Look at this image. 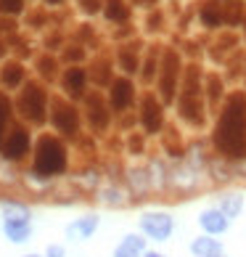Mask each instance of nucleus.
<instances>
[{
    "mask_svg": "<svg viewBox=\"0 0 246 257\" xmlns=\"http://www.w3.org/2000/svg\"><path fill=\"white\" fill-rule=\"evenodd\" d=\"M230 220L225 217V212L220 207H206L204 212H198V228H201V233L206 236H222L230 231Z\"/></svg>",
    "mask_w": 246,
    "mask_h": 257,
    "instance_id": "nucleus-17",
    "label": "nucleus"
},
{
    "mask_svg": "<svg viewBox=\"0 0 246 257\" xmlns=\"http://www.w3.org/2000/svg\"><path fill=\"white\" fill-rule=\"evenodd\" d=\"M69 173V144L59 138L56 133H40L35 138V149L27 167V183L35 186H51L53 180Z\"/></svg>",
    "mask_w": 246,
    "mask_h": 257,
    "instance_id": "nucleus-2",
    "label": "nucleus"
},
{
    "mask_svg": "<svg viewBox=\"0 0 246 257\" xmlns=\"http://www.w3.org/2000/svg\"><path fill=\"white\" fill-rule=\"evenodd\" d=\"M0 217L3 220H32V207L22 199H0Z\"/></svg>",
    "mask_w": 246,
    "mask_h": 257,
    "instance_id": "nucleus-27",
    "label": "nucleus"
},
{
    "mask_svg": "<svg viewBox=\"0 0 246 257\" xmlns=\"http://www.w3.org/2000/svg\"><path fill=\"white\" fill-rule=\"evenodd\" d=\"M212 151L228 165L246 162V90H228L209 133Z\"/></svg>",
    "mask_w": 246,
    "mask_h": 257,
    "instance_id": "nucleus-1",
    "label": "nucleus"
},
{
    "mask_svg": "<svg viewBox=\"0 0 246 257\" xmlns=\"http://www.w3.org/2000/svg\"><path fill=\"white\" fill-rule=\"evenodd\" d=\"M98 228H101L98 212H85V215L74 217V220H69L64 225V236H66V241H72V244H82V241L93 239Z\"/></svg>",
    "mask_w": 246,
    "mask_h": 257,
    "instance_id": "nucleus-14",
    "label": "nucleus"
},
{
    "mask_svg": "<svg viewBox=\"0 0 246 257\" xmlns=\"http://www.w3.org/2000/svg\"><path fill=\"white\" fill-rule=\"evenodd\" d=\"M125 178H127V191H130L132 196H140V199H143L146 194L154 191V180H151L148 167H130Z\"/></svg>",
    "mask_w": 246,
    "mask_h": 257,
    "instance_id": "nucleus-22",
    "label": "nucleus"
},
{
    "mask_svg": "<svg viewBox=\"0 0 246 257\" xmlns=\"http://www.w3.org/2000/svg\"><path fill=\"white\" fill-rule=\"evenodd\" d=\"M24 16H27V19H24V22H27V27H32V30H43V27H48V24H51L48 11H45V8H43V11L24 14Z\"/></svg>",
    "mask_w": 246,
    "mask_h": 257,
    "instance_id": "nucleus-35",
    "label": "nucleus"
},
{
    "mask_svg": "<svg viewBox=\"0 0 246 257\" xmlns=\"http://www.w3.org/2000/svg\"><path fill=\"white\" fill-rule=\"evenodd\" d=\"M156 24H164V14L159 11V8H154L151 11V16H148V22H146V27H148V32H159V27Z\"/></svg>",
    "mask_w": 246,
    "mask_h": 257,
    "instance_id": "nucleus-36",
    "label": "nucleus"
},
{
    "mask_svg": "<svg viewBox=\"0 0 246 257\" xmlns=\"http://www.w3.org/2000/svg\"><path fill=\"white\" fill-rule=\"evenodd\" d=\"M188 249H191L193 257H217V254H225L220 239H217V236H206V233L196 236Z\"/></svg>",
    "mask_w": 246,
    "mask_h": 257,
    "instance_id": "nucleus-28",
    "label": "nucleus"
},
{
    "mask_svg": "<svg viewBox=\"0 0 246 257\" xmlns=\"http://www.w3.org/2000/svg\"><path fill=\"white\" fill-rule=\"evenodd\" d=\"M130 6H138V8H146V11H154L159 0H127Z\"/></svg>",
    "mask_w": 246,
    "mask_h": 257,
    "instance_id": "nucleus-38",
    "label": "nucleus"
},
{
    "mask_svg": "<svg viewBox=\"0 0 246 257\" xmlns=\"http://www.w3.org/2000/svg\"><path fill=\"white\" fill-rule=\"evenodd\" d=\"M138 231L146 236L148 241L164 244L172 239L175 233V217L167 212V209H146L138 217Z\"/></svg>",
    "mask_w": 246,
    "mask_h": 257,
    "instance_id": "nucleus-11",
    "label": "nucleus"
},
{
    "mask_svg": "<svg viewBox=\"0 0 246 257\" xmlns=\"http://www.w3.org/2000/svg\"><path fill=\"white\" fill-rule=\"evenodd\" d=\"M90 88V74L85 64H74V66H64L61 77H59V93L64 98H69L74 103H82V98L88 96Z\"/></svg>",
    "mask_w": 246,
    "mask_h": 257,
    "instance_id": "nucleus-12",
    "label": "nucleus"
},
{
    "mask_svg": "<svg viewBox=\"0 0 246 257\" xmlns=\"http://www.w3.org/2000/svg\"><path fill=\"white\" fill-rule=\"evenodd\" d=\"M30 80L27 77V66L22 59H6L3 66H0V88L6 93L22 90V85Z\"/></svg>",
    "mask_w": 246,
    "mask_h": 257,
    "instance_id": "nucleus-16",
    "label": "nucleus"
},
{
    "mask_svg": "<svg viewBox=\"0 0 246 257\" xmlns=\"http://www.w3.org/2000/svg\"><path fill=\"white\" fill-rule=\"evenodd\" d=\"M143 257H167V254H164V252H159V249H146Z\"/></svg>",
    "mask_w": 246,
    "mask_h": 257,
    "instance_id": "nucleus-41",
    "label": "nucleus"
},
{
    "mask_svg": "<svg viewBox=\"0 0 246 257\" xmlns=\"http://www.w3.org/2000/svg\"><path fill=\"white\" fill-rule=\"evenodd\" d=\"M243 204H246L243 194H238V191H225V194L220 196V204H217V207H220L222 212H225V217L233 223L235 217L243 212Z\"/></svg>",
    "mask_w": 246,
    "mask_h": 257,
    "instance_id": "nucleus-29",
    "label": "nucleus"
},
{
    "mask_svg": "<svg viewBox=\"0 0 246 257\" xmlns=\"http://www.w3.org/2000/svg\"><path fill=\"white\" fill-rule=\"evenodd\" d=\"M85 59H88V48L80 43H66L64 51H61V61L66 66H74V64H85Z\"/></svg>",
    "mask_w": 246,
    "mask_h": 257,
    "instance_id": "nucleus-31",
    "label": "nucleus"
},
{
    "mask_svg": "<svg viewBox=\"0 0 246 257\" xmlns=\"http://www.w3.org/2000/svg\"><path fill=\"white\" fill-rule=\"evenodd\" d=\"M127 154L130 157L146 154V136L143 133H127Z\"/></svg>",
    "mask_w": 246,
    "mask_h": 257,
    "instance_id": "nucleus-33",
    "label": "nucleus"
},
{
    "mask_svg": "<svg viewBox=\"0 0 246 257\" xmlns=\"http://www.w3.org/2000/svg\"><path fill=\"white\" fill-rule=\"evenodd\" d=\"M64 3H66V0H43V6L48 8V11H51V8H61Z\"/></svg>",
    "mask_w": 246,
    "mask_h": 257,
    "instance_id": "nucleus-39",
    "label": "nucleus"
},
{
    "mask_svg": "<svg viewBox=\"0 0 246 257\" xmlns=\"http://www.w3.org/2000/svg\"><path fill=\"white\" fill-rule=\"evenodd\" d=\"M183 56L175 45H162V59H159V72H156V96L162 98L167 106H172L180 90V80H183Z\"/></svg>",
    "mask_w": 246,
    "mask_h": 257,
    "instance_id": "nucleus-6",
    "label": "nucleus"
},
{
    "mask_svg": "<svg viewBox=\"0 0 246 257\" xmlns=\"http://www.w3.org/2000/svg\"><path fill=\"white\" fill-rule=\"evenodd\" d=\"M140 59H143V43H138V40L119 43L114 48V66L125 77H135L140 72Z\"/></svg>",
    "mask_w": 246,
    "mask_h": 257,
    "instance_id": "nucleus-13",
    "label": "nucleus"
},
{
    "mask_svg": "<svg viewBox=\"0 0 246 257\" xmlns=\"http://www.w3.org/2000/svg\"><path fill=\"white\" fill-rule=\"evenodd\" d=\"M27 14V0H0V16L19 19Z\"/></svg>",
    "mask_w": 246,
    "mask_h": 257,
    "instance_id": "nucleus-32",
    "label": "nucleus"
},
{
    "mask_svg": "<svg viewBox=\"0 0 246 257\" xmlns=\"http://www.w3.org/2000/svg\"><path fill=\"white\" fill-rule=\"evenodd\" d=\"M135 117H138V127L143 130L146 138L154 136H164L167 130V103L156 96L154 90H143L135 106Z\"/></svg>",
    "mask_w": 246,
    "mask_h": 257,
    "instance_id": "nucleus-8",
    "label": "nucleus"
},
{
    "mask_svg": "<svg viewBox=\"0 0 246 257\" xmlns=\"http://www.w3.org/2000/svg\"><path fill=\"white\" fill-rule=\"evenodd\" d=\"M80 109H82V119H85V127H88L90 136L98 138V136H106V133L111 130L114 111H111L103 90H90L88 96L82 98Z\"/></svg>",
    "mask_w": 246,
    "mask_h": 257,
    "instance_id": "nucleus-9",
    "label": "nucleus"
},
{
    "mask_svg": "<svg viewBox=\"0 0 246 257\" xmlns=\"http://www.w3.org/2000/svg\"><path fill=\"white\" fill-rule=\"evenodd\" d=\"M35 74H37V80H43L45 85L48 82H56L61 77V59L56 53H40L35 59Z\"/></svg>",
    "mask_w": 246,
    "mask_h": 257,
    "instance_id": "nucleus-21",
    "label": "nucleus"
},
{
    "mask_svg": "<svg viewBox=\"0 0 246 257\" xmlns=\"http://www.w3.org/2000/svg\"><path fill=\"white\" fill-rule=\"evenodd\" d=\"M43 254L45 257H66V246L64 244H48Z\"/></svg>",
    "mask_w": 246,
    "mask_h": 257,
    "instance_id": "nucleus-37",
    "label": "nucleus"
},
{
    "mask_svg": "<svg viewBox=\"0 0 246 257\" xmlns=\"http://www.w3.org/2000/svg\"><path fill=\"white\" fill-rule=\"evenodd\" d=\"M32 149H35L32 127L24 125L22 119H14L3 144H0V162L3 165H24L32 157Z\"/></svg>",
    "mask_w": 246,
    "mask_h": 257,
    "instance_id": "nucleus-7",
    "label": "nucleus"
},
{
    "mask_svg": "<svg viewBox=\"0 0 246 257\" xmlns=\"http://www.w3.org/2000/svg\"><path fill=\"white\" fill-rule=\"evenodd\" d=\"M6 56H8V43L0 37V61H6Z\"/></svg>",
    "mask_w": 246,
    "mask_h": 257,
    "instance_id": "nucleus-40",
    "label": "nucleus"
},
{
    "mask_svg": "<svg viewBox=\"0 0 246 257\" xmlns=\"http://www.w3.org/2000/svg\"><path fill=\"white\" fill-rule=\"evenodd\" d=\"M217 257H228V254H217Z\"/></svg>",
    "mask_w": 246,
    "mask_h": 257,
    "instance_id": "nucleus-44",
    "label": "nucleus"
},
{
    "mask_svg": "<svg viewBox=\"0 0 246 257\" xmlns=\"http://www.w3.org/2000/svg\"><path fill=\"white\" fill-rule=\"evenodd\" d=\"M51 96L48 85L43 80H27L22 90H16L14 106H16V119H22L30 127H45L48 125V111H51Z\"/></svg>",
    "mask_w": 246,
    "mask_h": 257,
    "instance_id": "nucleus-4",
    "label": "nucleus"
},
{
    "mask_svg": "<svg viewBox=\"0 0 246 257\" xmlns=\"http://www.w3.org/2000/svg\"><path fill=\"white\" fill-rule=\"evenodd\" d=\"M198 22L204 30H220L225 27V6L217 0H201L198 3Z\"/></svg>",
    "mask_w": 246,
    "mask_h": 257,
    "instance_id": "nucleus-19",
    "label": "nucleus"
},
{
    "mask_svg": "<svg viewBox=\"0 0 246 257\" xmlns=\"http://www.w3.org/2000/svg\"><path fill=\"white\" fill-rule=\"evenodd\" d=\"M3 236L11 244H27L32 239L35 228H32V220H3Z\"/></svg>",
    "mask_w": 246,
    "mask_h": 257,
    "instance_id": "nucleus-25",
    "label": "nucleus"
},
{
    "mask_svg": "<svg viewBox=\"0 0 246 257\" xmlns=\"http://www.w3.org/2000/svg\"><path fill=\"white\" fill-rule=\"evenodd\" d=\"M88 74H90V82L96 85V90H106L111 80L117 77V66H114V59L106 53H98L93 64L88 66Z\"/></svg>",
    "mask_w": 246,
    "mask_h": 257,
    "instance_id": "nucleus-15",
    "label": "nucleus"
},
{
    "mask_svg": "<svg viewBox=\"0 0 246 257\" xmlns=\"http://www.w3.org/2000/svg\"><path fill=\"white\" fill-rule=\"evenodd\" d=\"M204 96H206V106H209V111L217 114V109L222 106L225 96H228V90H225V77L220 72H204Z\"/></svg>",
    "mask_w": 246,
    "mask_h": 257,
    "instance_id": "nucleus-18",
    "label": "nucleus"
},
{
    "mask_svg": "<svg viewBox=\"0 0 246 257\" xmlns=\"http://www.w3.org/2000/svg\"><path fill=\"white\" fill-rule=\"evenodd\" d=\"M159 59H162V45H148V51L143 53V59H140V72H138V77H140V82H143L146 88L156 82Z\"/></svg>",
    "mask_w": 246,
    "mask_h": 257,
    "instance_id": "nucleus-23",
    "label": "nucleus"
},
{
    "mask_svg": "<svg viewBox=\"0 0 246 257\" xmlns=\"http://www.w3.org/2000/svg\"><path fill=\"white\" fill-rule=\"evenodd\" d=\"M148 249V239L143 233H125L119 239V244L114 246V254L111 257H143Z\"/></svg>",
    "mask_w": 246,
    "mask_h": 257,
    "instance_id": "nucleus-20",
    "label": "nucleus"
},
{
    "mask_svg": "<svg viewBox=\"0 0 246 257\" xmlns=\"http://www.w3.org/2000/svg\"><path fill=\"white\" fill-rule=\"evenodd\" d=\"M103 19L114 27H127L132 19V6L127 0H106L103 3Z\"/></svg>",
    "mask_w": 246,
    "mask_h": 257,
    "instance_id": "nucleus-24",
    "label": "nucleus"
},
{
    "mask_svg": "<svg viewBox=\"0 0 246 257\" xmlns=\"http://www.w3.org/2000/svg\"><path fill=\"white\" fill-rule=\"evenodd\" d=\"M103 3H106V0H74V6H77V11L82 16H98V14H103Z\"/></svg>",
    "mask_w": 246,
    "mask_h": 257,
    "instance_id": "nucleus-34",
    "label": "nucleus"
},
{
    "mask_svg": "<svg viewBox=\"0 0 246 257\" xmlns=\"http://www.w3.org/2000/svg\"><path fill=\"white\" fill-rule=\"evenodd\" d=\"M16 119V106H14V96L6 90H0V144H3L8 127Z\"/></svg>",
    "mask_w": 246,
    "mask_h": 257,
    "instance_id": "nucleus-30",
    "label": "nucleus"
},
{
    "mask_svg": "<svg viewBox=\"0 0 246 257\" xmlns=\"http://www.w3.org/2000/svg\"><path fill=\"white\" fill-rule=\"evenodd\" d=\"M48 125L59 138H64L66 144L69 141H77L85 136V119H82V109L80 103H74L69 98H64L61 93H53L51 96V111H48Z\"/></svg>",
    "mask_w": 246,
    "mask_h": 257,
    "instance_id": "nucleus-5",
    "label": "nucleus"
},
{
    "mask_svg": "<svg viewBox=\"0 0 246 257\" xmlns=\"http://www.w3.org/2000/svg\"><path fill=\"white\" fill-rule=\"evenodd\" d=\"M217 3H235V0H217Z\"/></svg>",
    "mask_w": 246,
    "mask_h": 257,
    "instance_id": "nucleus-43",
    "label": "nucleus"
},
{
    "mask_svg": "<svg viewBox=\"0 0 246 257\" xmlns=\"http://www.w3.org/2000/svg\"><path fill=\"white\" fill-rule=\"evenodd\" d=\"M106 101L111 111H114V117H125L130 114L132 109L138 106V88H135V80L132 77H125V74H117L111 85L106 88Z\"/></svg>",
    "mask_w": 246,
    "mask_h": 257,
    "instance_id": "nucleus-10",
    "label": "nucleus"
},
{
    "mask_svg": "<svg viewBox=\"0 0 246 257\" xmlns=\"http://www.w3.org/2000/svg\"><path fill=\"white\" fill-rule=\"evenodd\" d=\"M172 106H175L177 122H183L191 130H204L206 122H209V106H206V96H204V69L196 61L185 64L180 90H177V98Z\"/></svg>",
    "mask_w": 246,
    "mask_h": 257,
    "instance_id": "nucleus-3",
    "label": "nucleus"
},
{
    "mask_svg": "<svg viewBox=\"0 0 246 257\" xmlns=\"http://www.w3.org/2000/svg\"><path fill=\"white\" fill-rule=\"evenodd\" d=\"M96 202L106 204V207H125L130 204V191H125L119 183H109V186H98L96 191Z\"/></svg>",
    "mask_w": 246,
    "mask_h": 257,
    "instance_id": "nucleus-26",
    "label": "nucleus"
},
{
    "mask_svg": "<svg viewBox=\"0 0 246 257\" xmlns=\"http://www.w3.org/2000/svg\"><path fill=\"white\" fill-rule=\"evenodd\" d=\"M22 257H45V254H37V252H30V254H22Z\"/></svg>",
    "mask_w": 246,
    "mask_h": 257,
    "instance_id": "nucleus-42",
    "label": "nucleus"
}]
</instances>
